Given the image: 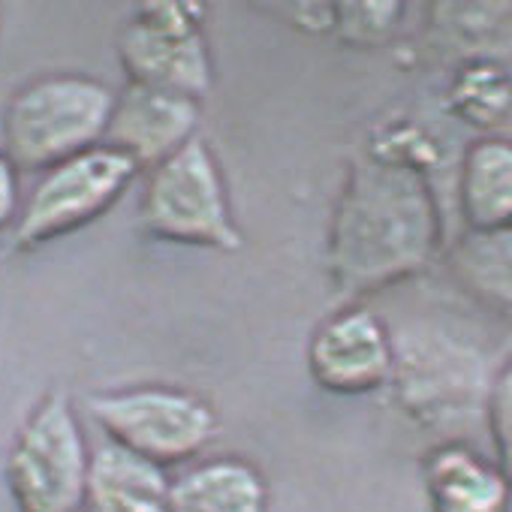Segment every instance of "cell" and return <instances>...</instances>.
I'll return each instance as SVG.
<instances>
[{
  "instance_id": "cell-7",
  "label": "cell",
  "mask_w": 512,
  "mask_h": 512,
  "mask_svg": "<svg viewBox=\"0 0 512 512\" xmlns=\"http://www.w3.org/2000/svg\"><path fill=\"white\" fill-rule=\"evenodd\" d=\"M139 175V166L112 145H97L40 172L13 226L16 250L28 253L91 226L121 202Z\"/></svg>"
},
{
  "instance_id": "cell-17",
  "label": "cell",
  "mask_w": 512,
  "mask_h": 512,
  "mask_svg": "<svg viewBox=\"0 0 512 512\" xmlns=\"http://www.w3.org/2000/svg\"><path fill=\"white\" fill-rule=\"evenodd\" d=\"M22 172L19 166L7 157V151L0 148V235L13 232L19 214H22Z\"/></svg>"
},
{
  "instance_id": "cell-4",
  "label": "cell",
  "mask_w": 512,
  "mask_h": 512,
  "mask_svg": "<svg viewBox=\"0 0 512 512\" xmlns=\"http://www.w3.org/2000/svg\"><path fill=\"white\" fill-rule=\"evenodd\" d=\"M91 443L67 392H46L22 419L4 461L16 512H82Z\"/></svg>"
},
{
  "instance_id": "cell-3",
  "label": "cell",
  "mask_w": 512,
  "mask_h": 512,
  "mask_svg": "<svg viewBox=\"0 0 512 512\" xmlns=\"http://www.w3.org/2000/svg\"><path fill=\"white\" fill-rule=\"evenodd\" d=\"M139 223L151 238L169 244L226 253L244 244L223 166L202 136L145 172Z\"/></svg>"
},
{
  "instance_id": "cell-12",
  "label": "cell",
  "mask_w": 512,
  "mask_h": 512,
  "mask_svg": "<svg viewBox=\"0 0 512 512\" xmlns=\"http://www.w3.org/2000/svg\"><path fill=\"white\" fill-rule=\"evenodd\" d=\"M82 512H172V476L106 440L91 452Z\"/></svg>"
},
{
  "instance_id": "cell-15",
  "label": "cell",
  "mask_w": 512,
  "mask_h": 512,
  "mask_svg": "<svg viewBox=\"0 0 512 512\" xmlns=\"http://www.w3.org/2000/svg\"><path fill=\"white\" fill-rule=\"evenodd\" d=\"M452 272L488 308L512 317V226L464 232L452 250Z\"/></svg>"
},
{
  "instance_id": "cell-16",
  "label": "cell",
  "mask_w": 512,
  "mask_h": 512,
  "mask_svg": "<svg viewBox=\"0 0 512 512\" xmlns=\"http://www.w3.org/2000/svg\"><path fill=\"white\" fill-rule=\"evenodd\" d=\"M485 422L491 431L497 467L512 479V359L491 380L488 401H485Z\"/></svg>"
},
{
  "instance_id": "cell-13",
  "label": "cell",
  "mask_w": 512,
  "mask_h": 512,
  "mask_svg": "<svg viewBox=\"0 0 512 512\" xmlns=\"http://www.w3.org/2000/svg\"><path fill=\"white\" fill-rule=\"evenodd\" d=\"M172 512H269V479L238 455L196 458L172 476Z\"/></svg>"
},
{
  "instance_id": "cell-14",
  "label": "cell",
  "mask_w": 512,
  "mask_h": 512,
  "mask_svg": "<svg viewBox=\"0 0 512 512\" xmlns=\"http://www.w3.org/2000/svg\"><path fill=\"white\" fill-rule=\"evenodd\" d=\"M458 202L470 232L512 226V142L479 139L467 148L458 178Z\"/></svg>"
},
{
  "instance_id": "cell-10",
  "label": "cell",
  "mask_w": 512,
  "mask_h": 512,
  "mask_svg": "<svg viewBox=\"0 0 512 512\" xmlns=\"http://www.w3.org/2000/svg\"><path fill=\"white\" fill-rule=\"evenodd\" d=\"M199 103L202 100L178 91L127 82L124 91H118L103 145L118 148L139 166V172H148L199 136Z\"/></svg>"
},
{
  "instance_id": "cell-8",
  "label": "cell",
  "mask_w": 512,
  "mask_h": 512,
  "mask_svg": "<svg viewBox=\"0 0 512 512\" xmlns=\"http://www.w3.org/2000/svg\"><path fill=\"white\" fill-rule=\"evenodd\" d=\"M199 4H142L118 31V61L130 85L178 91L202 100L214 67Z\"/></svg>"
},
{
  "instance_id": "cell-11",
  "label": "cell",
  "mask_w": 512,
  "mask_h": 512,
  "mask_svg": "<svg viewBox=\"0 0 512 512\" xmlns=\"http://www.w3.org/2000/svg\"><path fill=\"white\" fill-rule=\"evenodd\" d=\"M431 512H509L512 479L467 443L449 440L422 464Z\"/></svg>"
},
{
  "instance_id": "cell-6",
  "label": "cell",
  "mask_w": 512,
  "mask_h": 512,
  "mask_svg": "<svg viewBox=\"0 0 512 512\" xmlns=\"http://www.w3.org/2000/svg\"><path fill=\"white\" fill-rule=\"evenodd\" d=\"M392 377L401 407L422 425L452 428L485 416L491 380L485 356L443 329L392 335Z\"/></svg>"
},
{
  "instance_id": "cell-5",
  "label": "cell",
  "mask_w": 512,
  "mask_h": 512,
  "mask_svg": "<svg viewBox=\"0 0 512 512\" xmlns=\"http://www.w3.org/2000/svg\"><path fill=\"white\" fill-rule=\"evenodd\" d=\"M85 410L109 443L166 470L196 461L220 431L217 410L208 398L166 383L106 389L88 395Z\"/></svg>"
},
{
  "instance_id": "cell-9",
  "label": "cell",
  "mask_w": 512,
  "mask_h": 512,
  "mask_svg": "<svg viewBox=\"0 0 512 512\" xmlns=\"http://www.w3.org/2000/svg\"><path fill=\"white\" fill-rule=\"evenodd\" d=\"M392 332L368 308L350 305L326 317L308 341V371L332 395H368L392 377Z\"/></svg>"
},
{
  "instance_id": "cell-2",
  "label": "cell",
  "mask_w": 512,
  "mask_h": 512,
  "mask_svg": "<svg viewBox=\"0 0 512 512\" xmlns=\"http://www.w3.org/2000/svg\"><path fill=\"white\" fill-rule=\"evenodd\" d=\"M118 91L88 73H43L22 88L0 115V148L19 172H46L106 142Z\"/></svg>"
},
{
  "instance_id": "cell-1",
  "label": "cell",
  "mask_w": 512,
  "mask_h": 512,
  "mask_svg": "<svg viewBox=\"0 0 512 512\" xmlns=\"http://www.w3.org/2000/svg\"><path fill=\"white\" fill-rule=\"evenodd\" d=\"M440 223L425 178L395 160L353 166L338 199L329 269L341 290L362 296L398 284L428 266Z\"/></svg>"
}]
</instances>
